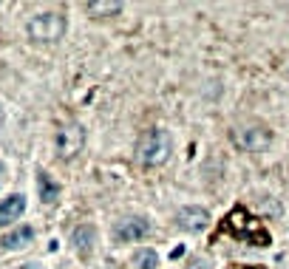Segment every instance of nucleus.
I'll list each match as a JSON object with an SVG mask.
<instances>
[{
  "mask_svg": "<svg viewBox=\"0 0 289 269\" xmlns=\"http://www.w3.org/2000/svg\"><path fill=\"white\" fill-rule=\"evenodd\" d=\"M193 269H210V264H207V261H196V264H193Z\"/></svg>",
  "mask_w": 289,
  "mask_h": 269,
  "instance_id": "ddd939ff",
  "label": "nucleus"
},
{
  "mask_svg": "<svg viewBox=\"0 0 289 269\" xmlns=\"http://www.w3.org/2000/svg\"><path fill=\"white\" fill-rule=\"evenodd\" d=\"M26 213V196L11 193L9 199L0 201V227H9L14 221H20V216Z\"/></svg>",
  "mask_w": 289,
  "mask_h": 269,
  "instance_id": "0eeeda50",
  "label": "nucleus"
},
{
  "mask_svg": "<svg viewBox=\"0 0 289 269\" xmlns=\"http://www.w3.org/2000/svg\"><path fill=\"white\" fill-rule=\"evenodd\" d=\"M170 150H173V142H170V133L162 128H148L136 142V159H139L145 167H159L170 159Z\"/></svg>",
  "mask_w": 289,
  "mask_h": 269,
  "instance_id": "f257e3e1",
  "label": "nucleus"
},
{
  "mask_svg": "<svg viewBox=\"0 0 289 269\" xmlns=\"http://www.w3.org/2000/svg\"><path fill=\"white\" fill-rule=\"evenodd\" d=\"M31 238H34V230H31V227H17L14 233L0 238V247H3V250H20V247H28Z\"/></svg>",
  "mask_w": 289,
  "mask_h": 269,
  "instance_id": "1a4fd4ad",
  "label": "nucleus"
},
{
  "mask_svg": "<svg viewBox=\"0 0 289 269\" xmlns=\"http://www.w3.org/2000/svg\"><path fill=\"white\" fill-rule=\"evenodd\" d=\"M3 173H6V170H3V165H0V184H3Z\"/></svg>",
  "mask_w": 289,
  "mask_h": 269,
  "instance_id": "dca6fc26",
  "label": "nucleus"
},
{
  "mask_svg": "<svg viewBox=\"0 0 289 269\" xmlns=\"http://www.w3.org/2000/svg\"><path fill=\"white\" fill-rule=\"evenodd\" d=\"M23 269H43V267H37V264H26Z\"/></svg>",
  "mask_w": 289,
  "mask_h": 269,
  "instance_id": "2eb2a0df",
  "label": "nucleus"
},
{
  "mask_svg": "<svg viewBox=\"0 0 289 269\" xmlns=\"http://www.w3.org/2000/svg\"><path fill=\"white\" fill-rule=\"evenodd\" d=\"M182 255H184V247H176V250L170 252V258H182Z\"/></svg>",
  "mask_w": 289,
  "mask_h": 269,
  "instance_id": "4468645a",
  "label": "nucleus"
},
{
  "mask_svg": "<svg viewBox=\"0 0 289 269\" xmlns=\"http://www.w3.org/2000/svg\"><path fill=\"white\" fill-rule=\"evenodd\" d=\"M207 221H210V216H207V210L204 207H182L179 213H176V227H179V230H187V233H199V230H204Z\"/></svg>",
  "mask_w": 289,
  "mask_h": 269,
  "instance_id": "423d86ee",
  "label": "nucleus"
},
{
  "mask_svg": "<svg viewBox=\"0 0 289 269\" xmlns=\"http://www.w3.org/2000/svg\"><path fill=\"white\" fill-rule=\"evenodd\" d=\"M133 264L139 269H156L159 267V255L153 250H136V255H133Z\"/></svg>",
  "mask_w": 289,
  "mask_h": 269,
  "instance_id": "f8f14e48",
  "label": "nucleus"
},
{
  "mask_svg": "<svg viewBox=\"0 0 289 269\" xmlns=\"http://www.w3.org/2000/svg\"><path fill=\"white\" fill-rule=\"evenodd\" d=\"M94 241H96V230L91 224H79L74 233H71V244H74V250L79 255H88V252L94 250Z\"/></svg>",
  "mask_w": 289,
  "mask_h": 269,
  "instance_id": "6e6552de",
  "label": "nucleus"
},
{
  "mask_svg": "<svg viewBox=\"0 0 289 269\" xmlns=\"http://www.w3.org/2000/svg\"><path fill=\"white\" fill-rule=\"evenodd\" d=\"M111 235H114V241H139V238H145L148 235V221L139 216H128V218H119L114 224V230H111Z\"/></svg>",
  "mask_w": 289,
  "mask_h": 269,
  "instance_id": "39448f33",
  "label": "nucleus"
},
{
  "mask_svg": "<svg viewBox=\"0 0 289 269\" xmlns=\"http://www.w3.org/2000/svg\"><path fill=\"white\" fill-rule=\"evenodd\" d=\"M37 184H40V199H43V204H51V201L60 199V184L54 182L48 173L37 176Z\"/></svg>",
  "mask_w": 289,
  "mask_h": 269,
  "instance_id": "9d476101",
  "label": "nucleus"
},
{
  "mask_svg": "<svg viewBox=\"0 0 289 269\" xmlns=\"http://www.w3.org/2000/svg\"><path fill=\"white\" fill-rule=\"evenodd\" d=\"M233 142H236V148L247 150V153H264L272 145V133L264 125H247V128L233 130Z\"/></svg>",
  "mask_w": 289,
  "mask_h": 269,
  "instance_id": "7ed1b4c3",
  "label": "nucleus"
},
{
  "mask_svg": "<svg viewBox=\"0 0 289 269\" xmlns=\"http://www.w3.org/2000/svg\"><path fill=\"white\" fill-rule=\"evenodd\" d=\"M82 145H85V128L77 125V122L65 125V128L57 133V153H60L62 159H74L79 150H82Z\"/></svg>",
  "mask_w": 289,
  "mask_h": 269,
  "instance_id": "20e7f679",
  "label": "nucleus"
},
{
  "mask_svg": "<svg viewBox=\"0 0 289 269\" xmlns=\"http://www.w3.org/2000/svg\"><path fill=\"white\" fill-rule=\"evenodd\" d=\"M85 9L91 11V17H105V14H119V11H122V3H102V0H91Z\"/></svg>",
  "mask_w": 289,
  "mask_h": 269,
  "instance_id": "9b49d317",
  "label": "nucleus"
},
{
  "mask_svg": "<svg viewBox=\"0 0 289 269\" xmlns=\"http://www.w3.org/2000/svg\"><path fill=\"white\" fill-rule=\"evenodd\" d=\"M65 34V17L57 11H43L28 20V37L37 43H54Z\"/></svg>",
  "mask_w": 289,
  "mask_h": 269,
  "instance_id": "f03ea898",
  "label": "nucleus"
}]
</instances>
